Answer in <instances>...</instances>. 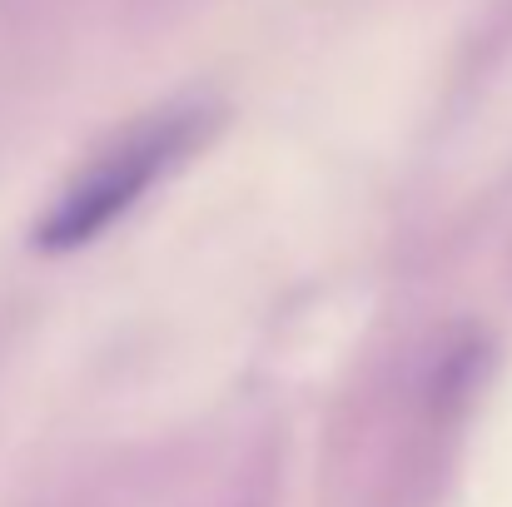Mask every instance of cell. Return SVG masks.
<instances>
[{"label":"cell","instance_id":"cell-1","mask_svg":"<svg viewBox=\"0 0 512 507\" xmlns=\"http://www.w3.org/2000/svg\"><path fill=\"white\" fill-rule=\"evenodd\" d=\"M204 130H209V115L199 110H165L135 125L50 204V214L35 224V244L45 254H65V249H85L90 239H100L204 140Z\"/></svg>","mask_w":512,"mask_h":507}]
</instances>
